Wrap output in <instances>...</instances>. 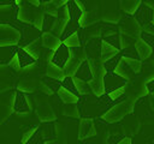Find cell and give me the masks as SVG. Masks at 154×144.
Wrapping results in <instances>:
<instances>
[{"mask_svg":"<svg viewBox=\"0 0 154 144\" xmlns=\"http://www.w3.org/2000/svg\"><path fill=\"white\" fill-rule=\"evenodd\" d=\"M43 18H45V13L42 10H40L38 7H35L25 1L18 8L17 20L25 23V24H30L41 31H42V26H43Z\"/></svg>","mask_w":154,"mask_h":144,"instance_id":"cell-1","label":"cell"},{"mask_svg":"<svg viewBox=\"0 0 154 144\" xmlns=\"http://www.w3.org/2000/svg\"><path fill=\"white\" fill-rule=\"evenodd\" d=\"M136 100H137L136 97L128 95V97L125 100H123L122 102L112 106L107 112H105L101 115V118L106 122H117V121L122 120L125 115H128L132 112V108H134V104H135Z\"/></svg>","mask_w":154,"mask_h":144,"instance_id":"cell-2","label":"cell"},{"mask_svg":"<svg viewBox=\"0 0 154 144\" xmlns=\"http://www.w3.org/2000/svg\"><path fill=\"white\" fill-rule=\"evenodd\" d=\"M22 40V32L19 29L14 28L12 24L1 23L0 24V47L18 46Z\"/></svg>","mask_w":154,"mask_h":144,"instance_id":"cell-3","label":"cell"},{"mask_svg":"<svg viewBox=\"0 0 154 144\" xmlns=\"http://www.w3.org/2000/svg\"><path fill=\"white\" fill-rule=\"evenodd\" d=\"M17 91H8L7 94L2 92L0 107H1V120L6 121V119L12 114L14 110V101H16Z\"/></svg>","mask_w":154,"mask_h":144,"instance_id":"cell-4","label":"cell"},{"mask_svg":"<svg viewBox=\"0 0 154 144\" xmlns=\"http://www.w3.org/2000/svg\"><path fill=\"white\" fill-rule=\"evenodd\" d=\"M103 84H105V91L106 94H108L118 88L125 86L128 84V80L120 77L119 74H117L114 71H107L103 77Z\"/></svg>","mask_w":154,"mask_h":144,"instance_id":"cell-5","label":"cell"},{"mask_svg":"<svg viewBox=\"0 0 154 144\" xmlns=\"http://www.w3.org/2000/svg\"><path fill=\"white\" fill-rule=\"evenodd\" d=\"M134 18L141 26H144L146 24L154 20V11L148 4H141L138 10L134 14Z\"/></svg>","mask_w":154,"mask_h":144,"instance_id":"cell-6","label":"cell"},{"mask_svg":"<svg viewBox=\"0 0 154 144\" xmlns=\"http://www.w3.org/2000/svg\"><path fill=\"white\" fill-rule=\"evenodd\" d=\"M70 56H71V49L66 44L61 43V46L54 52V56L52 59V62L64 70V67H65L67 60L70 59Z\"/></svg>","mask_w":154,"mask_h":144,"instance_id":"cell-7","label":"cell"},{"mask_svg":"<svg viewBox=\"0 0 154 144\" xmlns=\"http://www.w3.org/2000/svg\"><path fill=\"white\" fill-rule=\"evenodd\" d=\"M96 134L95 125L91 119H82L79 122V131H78V139L83 140L91 136Z\"/></svg>","mask_w":154,"mask_h":144,"instance_id":"cell-8","label":"cell"},{"mask_svg":"<svg viewBox=\"0 0 154 144\" xmlns=\"http://www.w3.org/2000/svg\"><path fill=\"white\" fill-rule=\"evenodd\" d=\"M41 41H42V44H43V47H45L46 49L54 50V52H55V50L61 46V43H63L61 38L58 37V36H55V35L52 34V32H42Z\"/></svg>","mask_w":154,"mask_h":144,"instance_id":"cell-9","label":"cell"},{"mask_svg":"<svg viewBox=\"0 0 154 144\" xmlns=\"http://www.w3.org/2000/svg\"><path fill=\"white\" fill-rule=\"evenodd\" d=\"M36 114L42 122H49L55 120V114L48 103H38V106H36Z\"/></svg>","mask_w":154,"mask_h":144,"instance_id":"cell-10","label":"cell"},{"mask_svg":"<svg viewBox=\"0 0 154 144\" xmlns=\"http://www.w3.org/2000/svg\"><path fill=\"white\" fill-rule=\"evenodd\" d=\"M30 110H31V108H30L29 104H28L26 96L24 95V92L17 91L16 101H14V112H16L18 115H24V114L30 113Z\"/></svg>","mask_w":154,"mask_h":144,"instance_id":"cell-11","label":"cell"},{"mask_svg":"<svg viewBox=\"0 0 154 144\" xmlns=\"http://www.w3.org/2000/svg\"><path fill=\"white\" fill-rule=\"evenodd\" d=\"M134 46H135V48H136V50H137V53H138L141 60H147V59L152 55V53H153V47L149 46V44H148L146 41H143L141 37L137 38V41L135 42Z\"/></svg>","mask_w":154,"mask_h":144,"instance_id":"cell-12","label":"cell"},{"mask_svg":"<svg viewBox=\"0 0 154 144\" xmlns=\"http://www.w3.org/2000/svg\"><path fill=\"white\" fill-rule=\"evenodd\" d=\"M114 72H116L117 74H119L120 77H123L124 79H126L128 82L132 80V79L135 78V76H136V74L134 73V71L129 67V65L126 64V61L123 59V56H122L120 61L118 62V65H117V67H116Z\"/></svg>","mask_w":154,"mask_h":144,"instance_id":"cell-13","label":"cell"},{"mask_svg":"<svg viewBox=\"0 0 154 144\" xmlns=\"http://www.w3.org/2000/svg\"><path fill=\"white\" fill-rule=\"evenodd\" d=\"M120 53V49H118L117 47L109 44L108 42H106L105 40H102L101 42V61L105 62L107 60H109L111 58L118 55Z\"/></svg>","mask_w":154,"mask_h":144,"instance_id":"cell-14","label":"cell"},{"mask_svg":"<svg viewBox=\"0 0 154 144\" xmlns=\"http://www.w3.org/2000/svg\"><path fill=\"white\" fill-rule=\"evenodd\" d=\"M46 76L53 79H57L59 82H63L66 78V74L64 72L63 68H60L59 66H57L53 62H48L47 67H46Z\"/></svg>","mask_w":154,"mask_h":144,"instance_id":"cell-15","label":"cell"},{"mask_svg":"<svg viewBox=\"0 0 154 144\" xmlns=\"http://www.w3.org/2000/svg\"><path fill=\"white\" fill-rule=\"evenodd\" d=\"M42 48H43L42 41L38 38V40H36V41H34V42L29 43L28 46H25L23 49H24L25 52H28V53H29V54H30L35 60H38V59L42 56V54H43Z\"/></svg>","mask_w":154,"mask_h":144,"instance_id":"cell-16","label":"cell"},{"mask_svg":"<svg viewBox=\"0 0 154 144\" xmlns=\"http://www.w3.org/2000/svg\"><path fill=\"white\" fill-rule=\"evenodd\" d=\"M81 64H82V61L79 59H77L71 52V56H70V59L67 60V62H66V65L64 67L65 74L67 77H75L77 71H78V68H79V66H81Z\"/></svg>","mask_w":154,"mask_h":144,"instance_id":"cell-17","label":"cell"},{"mask_svg":"<svg viewBox=\"0 0 154 144\" xmlns=\"http://www.w3.org/2000/svg\"><path fill=\"white\" fill-rule=\"evenodd\" d=\"M59 98L65 103V104H69V103H78L79 102V97L77 94H73L72 91L67 90L66 88H64L63 85L58 89L57 91Z\"/></svg>","mask_w":154,"mask_h":144,"instance_id":"cell-18","label":"cell"},{"mask_svg":"<svg viewBox=\"0 0 154 144\" xmlns=\"http://www.w3.org/2000/svg\"><path fill=\"white\" fill-rule=\"evenodd\" d=\"M36 88H38V83L31 79H22L17 85V90L24 94H31L36 90Z\"/></svg>","mask_w":154,"mask_h":144,"instance_id":"cell-19","label":"cell"},{"mask_svg":"<svg viewBox=\"0 0 154 144\" xmlns=\"http://www.w3.org/2000/svg\"><path fill=\"white\" fill-rule=\"evenodd\" d=\"M17 46H8V47H1V65L8 64L10 60L18 53Z\"/></svg>","mask_w":154,"mask_h":144,"instance_id":"cell-20","label":"cell"},{"mask_svg":"<svg viewBox=\"0 0 154 144\" xmlns=\"http://www.w3.org/2000/svg\"><path fill=\"white\" fill-rule=\"evenodd\" d=\"M75 77L79 78V79H83L85 82H89L93 78V73H91V70H90V66H89L88 60L87 61H83L81 64V66H79V68H78V71H77V73H76Z\"/></svg>","mask_w":154,"mask_h":144,"instance_id":"cell-21","label":"cell"},{"mask_svg":"<svg viewBox=\"0 0 154 144\" xmlns=\"http://www.w3.org/2000/svg\"><path fill=\"white\" fill-rule=\"evenodd\" d=\"M73 78V82H75V85H76V89H77V91H78V94L79 95H94L93 94V90H91V88H90V85H89V82H85V80H83V79H79V78H77V77H72Z\"/></svg>","mask_w":154,"mask_h":144,"instance_id":"cell-22","label":"cell"},{"mask_svg":"<svg viewBox=\"0 0 154 144\" xmlns=\"http://www.w3.org/2000/svg\"><path fill=\"white\" fill-rule=\"evenodd\" d=\"M17 54H18L19 62H20V65H22L23 68H25V67H28V66H30V65H34V64L36 62V60H35L28 52H25L23 48H19V50H18Z\"/></svg>","mask_w":154,"mask_h":144,"instance_id":"cell-23","label":"cell"},{"mask_svg":"<svg viewBox=\"0 0 154 144\" xmlns=\"http://www.w3.org/2000/svg\"><path fill=\"white\" fill-rule=\"evenodd\" d=\"M141 0H125L122 5L123 10L129 13V14H135V12L138 10V7L141 6Z\"/></svg>","mask_w":154,"mask_h":144,"instance_id":"cell-24","label":"cell"},{"mask_svg":"<svg viewBox=\"0 0 154 144\" xmlns=\"http://www.w3.org/2000/svg\"><path fill=\"white\" fill-rule=\"evenodd\" d=\"M81 42H82V40L79 37L78 31L75 32V34H72L71 36H69L67 38H65L63 41V43L66 44L69 48H78V47H81Z\"/></svg>","mask_w":154,"mask_h":144,"instance_id":"cell-25","label":"cell"},{"mask_svg":"<svg viewBox=\"0 0 154 144\" xmlns=\"http://www.w3.org/2000/svg\"><path fill=\"white\" fill-rule=\"evenodd\" d=\"M143 79L147 83L154 79V60L144 64V66H143Z\"/></svg>","mask_w":154,"mask_h":144,"instance_id":"cell-26","label":"cell"},{"mask_svg":"<svg viewBox=\"0 0 154 144\" xmlns=\"http://www.w3.org/2000/svg\"><path fill=\"white\" fill-rule=\"evenodd\" d=\"M63 114L65 116H70V118H78L79 112H78V108H77L76 103L65 104V107L63 108Z\"/></svg>","mask_w":154,"mask_h":144,"instance_id":"cell-27","label":"cell"},{"mask_svg":"<svg viewBox=\"0 0 154 144\" xmlns=\"http://www.w3.org/2000/svg\"><path fill=\"white\" fill-rule=\"evenodd\" d=\"M122 56H123V55H122V53H119L118 55H116V56L111 58L109 60L105 61V62H103V66H105L106 71H114V70H116V67H117V65H118V62L120 61Z\"/></svg>","mask_w":154,"mask_h":144,"instance_id":"cell-28","label":"cell"},{"mask_svg":"<svg viewBox=\"0 0 154 144\" xmlns=\"http://www.w3.org/2000/svg\"><path fill=\"white\" fill-rule=\"evenodd\" d=\"M55 17L51 16V14H46L45 13V18H43V26H42V31L43 32H51L53 24H54Z\"/></svg>","mask_w":154,"mask_h":144,"instance_id":"cell-29","label":"cell"},{"mask_svg":"<svg viewBox=\"0 0 154 144\" xmlns=\"http://www.w3.org/2000/svg\"><path fill=\"white\" fill-rule=\"evenodd\" d=\"M103 40H105L106 42H108L109 44H112V46L117 47L118 49H122V43H120V34L114 32V34H112V35H109V36L105 37Z\"/></svg>","mask_w":154,"mask_h":144,"instance_id":"cell-30","label":"cell"},{"mask_svg":"<svg viewBox=\"0 0 154 144\" xmlns=\"http://www.w3.org/2000/svg\"><path fill=\"white\" fill-rule=\"evenodd\" d=\"M126 85H128V84H126ZM126 85H125V86H122V88H118V89H116V90L108 92L109 98H111L112 101H118V100H120V97H123V96L125 95V92H126Z\"/></svg>","mask_w":154,"mask_h":144,"instance_id":"cell-31","label":"cell"},{"mask_svg":"<svg viewBox=\"0 0 154 144\" xmlns=\"http://www.w3.org/2000/svg\"><path fill=\"white\" fill-rule=\"evenodd\" d=\"M7 66L10 67V68H12L13 71H16V72H23V67H22V65H20V62H19V58H18V54H16L11 60H10V62L7 64Z\"/></svg>","mask_w":154,"mask_h":144,"instance_id":"cell-32","label":"cell"},{"mask_svg":"<svg viewBox=\"0 0 154 144\" xmlns=\"http://www.w3.org/2000/svg\"><path fill=\"white\" fill-rule=\"evenodd\" d=\"M55 136L58 138V143L59 144H66V134H65V130L61 125H57L55 126Z\"/></svg>","mask_w":154,"mask_h":144,"instance_id":"cell-33","label":"cell"},{"mask_svg":"<svg viewBox=\"0 0 154 144\" xmlns=\"http://www.w3.org/2000/svg\"><path fill=\"white\" fill-rule=\"evenodd\" d=\"M61 85H63L64 88H66L67 90L72 91L73 94H78V91H77V89H76V85H75V82H73V78H72V77H67V76H66V78L61 82Z\"/></svg>","mask_w":154,"mask_h":144,"instance_id":"cell-34","label":"cell"},{"mask_svg":"<svg viewBox=\"0 0 154 144\" xmlns=\"http://www.w3.org/2000/svg\"><path fill=\"white\" fill-rule=\"evenodd\" d=\"M36 130H37V127L36 126H32V127H30V128H28L24 133H23V136H22V140H20V144H26L31 138H32V136L36 133Z\"/></svg>","mask_w":154,"mask_h":144,"instance_id":"cell-35","label":"cell"},{"mask_svg":"<svg viewBox=\"0 0 154 144\" xmlns=\"http://www.w3.org/2000/svg\"><path fill=\"white\" fill-rule=\"evenodd\" d=\"M38 90L40 91H42L43 94H46V95H52L54 91L51 89V86L46 83V82H38Z\"/></svg>","mask_w":154,"mask_h":144,"instance_id":"cell-36","label":"cell"},{"mask_svg":"<svg viewBox=\"0 0 154 144\" xmlns=\"http://www.w3.org/2000/svg\"><path fill=\"white\" fill-rule=\"evenodd\" d=\"M141 38H142L143 41H146L149 46L154 47V35L148 34V32H146V31L142 30V32H141Z\"/></svg>","mask_w":154,"mask_h":144,"instance_id":"cell-37","label":"cell"},{"mask_svg":"<svg viewBox=\"0 0 154 144\" xmlns=\"http://www.w3.org/2000/svg\"><path fill=\"white\" fill-rule=\"evenodd\" d=\"M40 134L42 136V138H47V140H48V138H51V137L53 136V133H52V127H51V126H47V125L42 126V128L40 130Z\"/></svg>","mask_w":154,"mask_h":144,"instance_id":"cell-38","label":"cell"},{"mask_svg":"<svg viewBox=\"0 0 154 144\" xmlns=\"http://www.w3.org/2000/svg\"><path fill=\"white\" fill-rule=\"evenodd\" d=\"M103 20H106V22H108V23H117L118 20H119V16L116 13H108V14H106L105 17H103Z\"/></svg>","mask_w":154,"mask_h":144,"instance_id":"cell-39","label":"cell"},{"mask_svg":"<svg viewBox=\"0 0 154 144\" xmlns=\"http://www.w3.org/2000/svg\"><path fill=\"white\" fill-rule=\"evenodd\" d=\"M0 6H18V5H17V0H0Z\"/></svg>","mask_w":154,"mask_h":144,"instance_id":"cell-40","label":"cell"},{"mask_svg":"<svg viewBox=\"0 0 154 144\" xmlns=\"http://www.w3.org/2000/svg\"><path fill=\"white\" fill-rule=\"evenodd\" d=\"M67 1L69 0H52V4L55 5L58 8H61V7H64L67 4Z\"/></svg>","mask_w":154,"mask_h":144,"instance_id":"cell-41","label":"cell"},{"mask_svg":"<svg viewBox=\"0 0 154 144\" xmlns=\"http://www.w3.org/2000/svg\"><path fill=\"white\" fill-rule=\"evenodd\" d=\"M147 88H148V91L150 94H154V79L147 83Z\"/></svg>","mask_w":154,"mask_h":144,"instance_id":"cell-42","label":"cell"},{"mask_svg":"<svg viewBox=\"0 0 154 144\" xmlns=\"http://www.w3.org/2000/svg\"><path fill=\"white\" fill-rule=\"evenodd\" d=\"M24 1H25V2H28V4H30V5H32V6H35V7L41 6L40 0H24Z\"/></svg>","mask_w":154,"mask_h":144,"instance_id":"cell-43","label":"cell"},{"mask_svg":"<svg viewBox=\"0 0 154 144\" xmlns=\"http://www.w3.org/2000/svg\"><path fill=\"white\" fill-rule=\"evenodd\" d=\"M117 144H131V138H129V137H124V138L120 139Z\"/></svg>","mask_w":154,"mask_h":144,"instance_id":"cell-44","label":"cell"},{"mask_svg":"<svg viewBox=\"0 0 154 144\" xmlns=\"http://www.w3.org/2000/svg\"><path fill=\"white\" fill-rule=\"evenodd\" d=\"M43 144H59L57 140H52V139H48V140H46Z\"/></svg>","mask_w":154,"mask_h":144,"instance_id":"cell-45","label":"cell"},{"mask_svg":"<svg viewBox=\"0 0 154 144\" xmlns=\"http://www.w3.org/2000/svg\"><path fill=\"white\" fill-rule=\"evenodd\" d=\"M48 2H52V0H40L41 6H42V5H45V4H48Z\"/></svg>","mask_w":154,"mask_h":144,"instance_id":"cell-46","label":"cell"},{"mask_svg":"<svg viewBox=\"0 0 154 144\" xmlns=\"http://www.w3.org/2000/svg\"><path fill=\"white\" fill-rule=\"evenodd\" d=\"M152 23H153V25H154V20H153V22H152Z\"/></svg>","mask_w":154,"mask_h":144,"instance_id":"cell-47","label":"cell"},{"mask_svg":"<svg viewBox=\"0 0 154 144\" xmlns=\"http://www.w3.org/2000/svg\"><path fill=\"white\" fill-rule=\"evenodd\" d=\"M69 1H70V0H69Z\"/></svg>","mask_w":154,"mask_h":144,"instance_id":"cell-48","label":"cell"}]
</instances>
